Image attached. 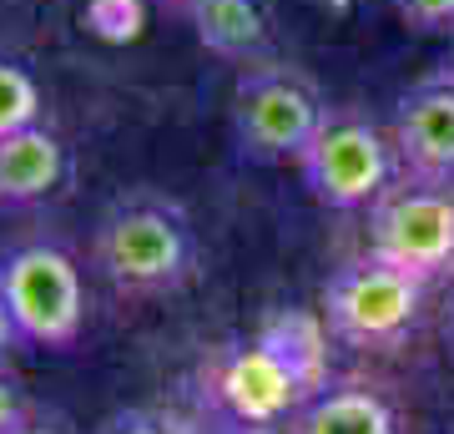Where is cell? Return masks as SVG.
I'll return each mask as SVG.
<instances>
[{"mask_svg": "<svg viewBox=\"0 0 454 434\" xmlns=\"http://www.w3.org/2000/svg\"><path fill=\"white\" fill-rule=\"evenodd\" d=\"M328 338L318 308H273L247 338L202 359V399L238 430H283L333 379Z\"/></svg>", "mask_w": 454, "mask_h": 434, "instance_id": "1", "label": "cell"}, {"mask_svg": "<svg viewBox=\"0 0 454 434\" xmlns=\"http://www.w3.org/2000/svg\"><path fill=\"white\" fill-rule=\"evenodd\" d=\"M91 268L121 298H172L202 268V242L177 197L137 187L97 217Z\"/></svg>", "mask_w": 454, "mask_h": 434, "instance_id": "2", "label": "cell"}, {"mask_svg": "<svg viewBox=\"0 0 454 434\" xmlns=\"http://www.w3.org/2000/svg\"><path fill=\"white\" fill-rule=\"evenodd\" d=\"M328 112L333 107L313 86V76L273 56L262 66H243L232 101H227V127H232V146L247 162H262V167L293 162L298 167V157L309 152Z\"/></svg>", "mask_w": 454, "mask_h": 434, "instance_id": "3", "label": "cell"}, {"mask_svg": "<svg viewBox=\"0 0 454 434\" xmlns=\"http://www.w3.org/2000/svg\"><path fill=\"white\" fill-rule=\"evenodd\" d=\"M424 288H429L424 278L364 253L328 273L318 313L328 319V334L339 343L369 349V354H389V349H399L414 334L419 308H424Z\"/></svg>", "mask_w": 454, "mask_h": 434, "instance_id": "4", "label": "cell"}, {"mask_svg": "<svg viewBox=\"0 0 454 434\" xmlns=\"http://www.w3.org/2000/svg\"><path fill=\"white\" fill-rule=\"evenodd\" d=\"M0 293L16 313L26 349L66 354L86 328V278L61 242L31 238L0 253Z\"/></svg>", "mask_w": 454, "mask_h": 434, "instance_id": "5", "label": "cell"}, {"mask_svg": "<svg viewBox=\"0 0 454 434\" xmlns=\"http://www.w3.org/2000/svg\"><path fill=\"white\" fill-rule=\"evenodd\" d=\"M369 253L424 283L454 278V182L399 172L369 202Z\"/></svg>", "mask_w": 454, "mask_h": 434, "instance_id": "6", "label": "cell"}, {"mask_svg": "<svg viewBox=\"0 0 454 434\" xmlns=\"http://www.w3.org/2000/svg\"><path fill=\"white\" fill-rule=\"evenodd\" d=\"M298 178L328 212H369L373 197L399 178V157L394 142L364 112L333 107L309 152L298 157Z\"/></svg>", "mask_w": 454, "mask_h": 434, "instance_id": "7", "label": "cell"}, {"mask_svg": "<svg viewBox=\"0 0 454 434\" xmlns=\"http://www.w3.org/2000/svg\"><path fill=\"white\" fill-rule=\"evenodd\" d=\"M389 142L399 172L454 182V66L419 76L394 101Z\"/></svg>", "mask_w": 454, "mask_h": 434, "instance_id": "8", "label": "cell"}, {"mask_svg": "<svg viewBox=\"0 0 454 434\" xmlns=\"http://www.w3.org/2000/svg\"><path fill=\"white\" fill-rule=\"evenodd\" d=\"M283 434H399V409L369 379H328Z\"/></svg>", "mask_w": 454, "mask_h": 434, "instance_id": "9", "label": "cell"}, {"mask_svg": "<svg viewBox=\"0 0 454 434\" xmlns=\"http://www.w3.org/2000/svg\"><path fill=\"white\" fill-rule=\"evenodd\" d=\"M182 16L192 20L197 46L212 51L217 61L262 66L273 61V26L262 0H187Z\"/></svg>", "mask_w": 454, "mask_h": 434, "instance_id": "10", "label": "cell"}, {"mask_svg": "<svg viewBox=\"0 0 454 434\" xmlns=\"http://www.w3.org/2000/svg\"><path fill=\"white\" fill-rule=\"evenodd\" d=\"M66 182V142L46 122L0 137V208L46 202Z\"/></svg>", "mask_w": 454, "mask_h": 434, "instance_id": "11", "label": "cell"}, {"mask_svg": "<svg viewBox=\"0 0 454 434\" xmlns=\"http://www.w3.org/2000/svg\"><path fill=\"white\" fill-rule=\"evenodd\" d=\"M35 122H46L41 81L0 51V137H11V131H20V127H35Z\"/></svg>", "mask_w": 454, "mask_h": 434, "instance_id": "12", "label": "cell"}, {"mask_svg": "<svg viewBox=\"0 0 454 434\" xmlns=\"http://www.w3.org/2000/svg\"><path fill=\"white\" fill-rule=\"evenodd\" d=\"M86 31L97 41H112V46H127L137 41L146 26V0H86L82 5Z\"/></svg>", "mask_w": 454, "mask_h": 434, "instance_id": "13", "label": "cell"}, {"mask_svg": "<svg viewBox=\"0 0 454 434\" xmlns=\"http://www.w3.org/2000/svg\"><path fill=\"white\" fill-rule=\"evenodd\" d=\"M91 434H182V424L152 404H127V409H112Z\"/></svg>", "mask_w": 454, "mask_h": 434, "instance_id": "14", "label": "cell"}, {"mask_svg": "<svg viewBox=\"0 0 454 434\" xmlns=\"http://www.w3.org/2000/svg\"><path fill=\"white\" fill-rule=\"evenodd\" d=\"M394 16L419 36H450L454 31V0H394Z\"/></svg>", "mask_w": 454, "mask_h": 434, "instance_id": "15", "label": "cell"}, {"mask_svg": "<svg viewBox=\"0 0 454 434\" xmlns=\"http://www.w3.org/2000/svg\"><path fill=\"white\" fill-rule=\"evenodd\" d=\"M31 409H35V399H31V389H26V379L16 369H0V434H11Z\"/></svg>", "mask_w": 454, "mask_h": 434, "instance_id": "16", "label": "cell"}, {"mask_svg": "<svg viewBox=\"0 0 454 434\" xmlns=\"http://www.w3.org/2000/svg\"><path fill=\"white\" fill-rule=\"evenodd\" d=\"M11 434H76V430H71V419H66L61 409H51V404H35V409L20 419Z\"/></svg>", "mask_w": 454, "mask_h": 434, "instance_id": "17", "label": "cell"}, {"mask_svg": "<svg viewBox=\"0 0 454 434\" xmlns=\"http://www.w3.org/2000/svg\"><path fill=\"white\" fill-rule=\"evenodd\" d=\"M26 349V334H20L16 313H11V304H5V293H0V369H11V359Z\"/></svg>", "mask_w": 454, "mask_h": 434, "instance_id": "18", "label": "cell"}, {"mask_svg": "<svg viewBox=\"0 0 454 434\" xmlns=\"http://www.w3.org/2000/svg\"><path fill=\"white\" fill-rule=\"evenodd\" d=\"M162 5H177V11H182V5H187V0H162Z\"/></svg>", "mask_w": 454, "mask_h": 434, "instance_id": "19", "label": "cell"}, {"mask_svg": "<svg viewBox=\"0 0 454 434\" xmlns=\"http://www.w3.org/2000/svg\"><path fill=\"white\" fill-rule=\"evenodd\" d=\"M450 66H454V31H450Z\"/></svg>", "mask_w": 454, "mask_h": 434, "instance_id": "20", "label": "cell"}, {"mask_svg": "<svg viewBox=\"0 0 454 434\" xmlns=\"http://www.w3.org/2000/svg\"><path fill=\"white\" fill-rule=\"evenodd\" d=\"M450 434H454V419H450Z\"/></svg>", "mask_w": 454, "mask_h": 434, "instance_id": "21", "label": "cell"}]
</instances>
